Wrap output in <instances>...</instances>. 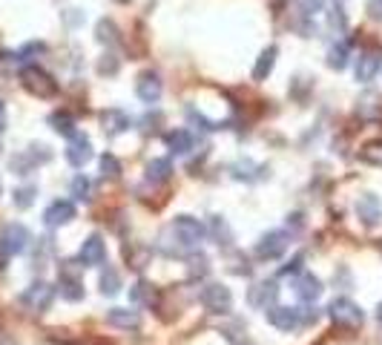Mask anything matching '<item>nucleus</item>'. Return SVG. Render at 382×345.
<instances>
[{
	"label": "nucleus",
	"mask_w": 382,
	"mask_h": 345,
	"mask_svg": "<svg viewBox=\"0 0 382 345\" xmlns=\"http://www.w3.org/2000/svg\"><path fill=\"white\" fill-rule=\"evenodd\" d=\"M164 242H173L167 247V253H187V250H196L204 239H207V228L201 219H196V216H187V213H179L173 222H169V228L164 230L161 236Z\"/></svg>",
	"instance_id": "nucleus-1"
},
{
	"label": "nucleus",
	"mask_w": 382,
	"mask_h": 345,
	"mask_svg": "<svg viewBox=\"0 0 382 345\" xmlns=\"http://www.w3.org/2000/svg\"><path fill=\"white\" fill-rule=\"evenodd\" d=\"M20 83H23V90L35 98H52L58 95V81L47 72V69H40L37 64H29L20 69Z\"/></svg>",
	"instance_id": "nucleus-2"
},
{
	"label": "nucleus",
	"mask_w": 382,
	"mask_h": 345,
	"mask_svg": "<svg viewBox=\"0 0 382 345\" xmlns=\"http://www.w3.org/2000/svg\"><path fill=\"white\" fill-rule=\"evenodd\" d=\"M198 302L210 314H230L233 311V293L222 282H207L198 293Z\"/></svg>",
	"instance_id": "nucleus-3"
},
{
	"label": "nucleus",
	"mask_w": 382,
	"mask_h": 345,
	"mask_svg": "<svg viewBox=\"0 0 382 345\" xmlns=\"http://www.w3.org/2000/svg\"><path fill=\"white\" fill-rule=\"evenodd\" d=\"M328 317H330L333 325H342V328H357L365 320L362 308L357 305L354 299H348V296H336L328 305Z\"/></svg>",
	"instance_id": "nucleus-4"
},
{
	"label": "nucleus",
	"mask_w": 382,
	"mask_h": 345,
	"mask_svg": "<svg viewBox=\"0 0 382 345\" xmlns=\"http://www.w3.org/2000/svg\"><path fill=\"white\" fill-rule=\"evenodd\" d=\"M52 299H55V288L49 285V282H32L23 293H20V302L29 308V311H35V314H44V311H49V305H52Z\"/></svg>",
	"instance_id": "nucleus-5"
},
{
	"label": "nucleus",
	"mask_w": 382,
	"mask_h": 345,
	"mask_svg": "<svg viewBox=\"0 0 382 345\" xmlns=\"http://www.w3.org/2000/svg\"><path fill=\"white\" fill-rule=\"evenodd\" d=\"M279 299V285L273 279H262V282H253L247 288V305L256 308V311H268L276 305Z\"/></svg>",
	"instance_id": "nucleus-6"
},
{
	"label": "nucleus",
	"mask_w": 382,
	"mask_h": 345,
	"mask_svg": "<svg viewBox=\"0 0 382 345\" xmlns=\"http://www.w3.org/2000/svg\"><path fill=\"white\" fill-rule=\"evenodd\" d=\"M29 242H32V233L20 222H12L0 230V250H4L6 256H20L29 247Z\"/></svg>",
	"instance_id": "nucleus-7"
},
{
	"label": "nucleus",
	"mask_w": 382,
	"mask_h": 345,
	"mask_svg": "<svg viewBox=\"0 0 382 345\" xmlns=\"http://www.w3.org/2000/svg\"><path fill=\"white\" fill-rule=\"evenodd\" d=\"M354 210H357V219H359L365 228H376V225L382 222V201H379L376 193H362V196H357Z\"/></svg>",
	"instance_id": "nucleus-8"
},
{
	"label": "nucleus",
	"mask_w": 382,
	"mask_h": 345,
	"mask_svg": "<svg viewBox=\"0 0 382 345\" xmlns=\"http://www.w3.org/2000/svg\"><path fill=\"white\" fill-rule=\"evenodd\" d=\"M78 262H80L83 268H98V265H104V262H107V242H104L98 233L87 236V239H83V245H80V250H78Z\"/></svg>",
	"instance_id": "nucleus-9"
},
{
	"label": "nucleus",
	"mask_w": 382,
	"mask_h": 345,
	"mask_svg": "<svg viewBox=\"0 0 382 345\" xmlns=\"http://www.w3.org/2000/svg\"><path fill=\"white\" fill-rule=\"evenodd\" d=\"M287 242H290V236L285 230H270L256 242V250L253 253H256V259H262V262H268V259H279L287 250Z\"/></svg>",
	"instance_id": "nucleus-10"
},
{
	"label": "nucleus",
	"mask_w": 382,
	"mask_h": 345,
	"mask_svg": "<svg viewBox=\"0 0 382 345\" xmlns=\"http://www.w3.org/2000/svg\"><path fill=\"white\" fill-rule=\"evenodd\" d=\"M379 69H382V49L371 47V49L359 52V58H357V64H354V78H357L359 83H371Z\"/></svg>",
	"instance_id": "nucleus-11"
},
{
	"label": "nucleus",
	"mask_w": 382,
	"mask_h": 345,
	"mask_svg": "<svg viewBox=\"0 0 382 345\" xmlns=\"http://www.w3.org/2000/svg\"><path fill=\"white\" fill-rule=\"evenodd\" d=\"M161 93H164V81H161V75H158L155 69H147V72L138 75V81H136V95H138L144 104H158Z\"/></svg>",
	"instance_id": "nucleus-12"
},
{
	"label": "nucleus",
	"mask_w": 382,
	"mask_h": 345,
	"mask_svg": "<svg viewBox=\"0 0 382 345\" xmlns=\"http://www.w3.org/2000/svg\"><path fill=\"white\" fill-rule=\"evenodd\" d=\"M268 322L276 328V331H296L302 325V317H299V308H287V305H273L268 308Z\"/></svg>",
	"instance_id": "nucleus-13"
},
{
	"label": "nucleus",
	"mask_w": 382,
	"mask_h": 345,
	"mask_svg": "<svg viewBox=\"0 0 382 345\" xmlns=\"http://www.w3.org/2000/svg\"><path fill=\"white\" fill-rule=\"evenodd\" d=\"M75 219V204L69 199H55L47 210H44V225L47 228H64Z\"/></svg>",
	"instance_id": "nucleus-14"
},
{
	"label": "nucleus",
	"mask_w": 382,
	"mask_h": 345,
	"mask_svg": "<svg viewBox=\"0 0 382 345\" xmlns=\"http://www.w3.org/2000/svg\"><path fill=\"white\" fill-rule=\"evenodd\" d=\"M130 127H133V118L126 115L124 110H118V107H109V110L101 112V129H104V136H109V139L126 133Z\"/></svg>",
	"instance_id": "nucleus-15"
},
{
	"label": "nucleus",
	"mask_w": 382,
	"mask_h": 345,
	"mask_svg": "<svg viewBox=\"0 0 382 345\" xmlns=\"http://www.w3.org/2000/svg\"><path fill=\"white\" fill-rule=\"evenodd\" d=\"M58 291H61V296H64L66 302H80V299H83V279H80L75 271H69V262H64V268H61Z\"/></svg>",
	"instance_id": "nucleus-16"
},
{
	"label": "nucleus",
	"mask_w": 382,
	"mask_h": 345,
	"mask_svg": "<svg viewBox=\"0 0 382 345\" xmlns=\"http://www.w3.org/2000/svg\"><path fill=\"white\" fill-rule=\"evenodd\" d=\"M66 161L72 164V167H87L90 161H92V141L87 139V136H75V139H69V147H66Z\"/></svg>",
	"instance_id": "nucleus-17"
},
{
	"label": "nucleus",
	"mask_w": 382,
	"mask_h": 345,
	"mask_svg": "<svg viewBox=\"0 0 382 345\" xmlns=\"http://www.w3.org/2000/svg\"><path fill=\"white\" fill-rule=\"evenodd\" d=\"M322 279L319 276H314V274H299L293 279V293L299 296L302 302H316L319 296H322Z\"/></svg>",
	"instance_id": "nucleus-18"
},
{
	"label": "nucleus",
	"mask_w": 382,
	"mask_h": 345,
	"mask_svg": "<svg viewBox=\"0 0 382 345\" xmlns=\"http://www.w3.org/2000/svg\"><path fill=\"white\" fill-rule=\"evenodd\" d=\"M164 144L173 156H187L196 147V139H193L190 129H169V133L164 136Z\"/></svg>",
	"instance_id": "nucleus-19"
},
{
	"label": "nucleus",
	"mask_w": 382,
	"mask_h": 345,
	"mask_svg": "<svg viewBox=\"0 0 382 345\" xmlns=\"http://www.w3.org/2000/svg\"><path fill=\"white\" fill-rule=\"evenodd\" d=\"M169 176H173V164H169V158H153V161H147L144 179L150 185H164V182H169Z\"/></svg>",
	"instance_id": "nucleus-20"
},
{
	"label": "nucleus",
	"mask_w": 382,
	"mask_h": 345,
	"mask_svg": "<svg viewBox=\"0 0 382 345\" xmlns=\"http://www.w3.org/2000/svg\"><path fill=\"white\" fill-rule=\"evenodd\" d=\"M107 322H109V325H115V328L130 331V328H138V325H141V314H138V311H133V308H109Z\"/></svg>",
	"instance_id": "nucleus-21"
},
{
	"label": "nucleus",
	"mask_w": 382,
	"mask_h": 345,
	"mask_svg": "<svg viewBox=\"0 0 382 345\" xmlns=\"http://www.w3.org/2000/svg\"><path fill=\"white\" fill-rule=\"evenodd\" d=\"M276 58H279V49L276 47H268L262 49V55L256 58V66H253V81H268L273 66H276Z\"/></svg>",
	"instance_id": "nucleus-22"
},
{
	"label": "nucleus",
	"mask_w": 382,
	"mask_h": 345,
	"mask_svg": "<svg viewBox=\"0 0 382 345\" xmlns=\"http://www.w3.org/2000/svg\"><path fill=\"white\" fill-rule=\"evenodd\" d=\"M348 61H351V49H348V43H333V47L328 49V55H325V64L330 66V69H336V72H342L345 66H348Z\"/></svg>",
	"instance_id": "nucleus-23"
},
{
	"label": "nucleus",
	"mask_w": 382,
	"mask_h": 345,
	"mask_svg": "<svg viewBox=\"0 0 382 345\" xmlns=\"http://www.w3.org/2000/svg\"><path fill=\"white\" fill-rule=\"evenodd\" d=\"M207 236H213L216 239V245L222 247H227L230 242H233V233H230V225L222 219V216H210V228H207Z\"/></svg>",
	"instance_id": "nucleus-24"
},
{
	"label": "nucleus",
	"mask_w": 382,
	"mask_h": 345,
	"mask_svg": "<svg viewBox=\"0 0 382 345\" xmlns=\"http://www.w3.org/2000/svg\"><path fill=\"white\" fill-rule=\"evenodd\" d=\"M95 37H98V43H107V47H115V43L121 40L115 21H112V18H101V21L95 23Z\"/></svg>",
	"instance_id": "nucleus-25"
},
{
	"label": "nucleus",
	"mask_w": 382,
	"mask_h": 345,
	"mask_svg": "<svg viewBox=\"0 0 382 345\" xmlns=\"http://www.w3.org/2000/svg\"><path fill=\"white\" fill-rule=\"evenodd\" d=\"M49 127L55 129L58 136H64V139H75V136H78L75 121H72V115H66V112H52V115H49Z\"/></svg>",
	"instance_id": "nucleus-26"
},
{
	"label": "nucleus",
	"mask_w": 382,
	"mask_h": 345,
	"mask_svg": "<svg viewBox=\"0 0 382 345\" xmlns=\"http://www.w3.org/2000/svg\"><path fill=\"white\" fill-rule=\"evenodd\" d=\"M98 285H101V293H104V296H115V293L121 291V276H118V271H115V268H104Z\"/></svg>",
	"instance_id": "nucleus-27"
},
{
	"label": "nucleus",
	"mask_w": 382,
	"mask_h": 345,
	"mask_svg": "<svg viewBox=\"0 0 382 345\" xmlns=\"http://www.w3.org/2000/svg\"><path fill=\"white\" fill-rule=\"evenodd\" d=\"M253 170H259V164H253L250 158H244V161H236V164L230 167L233 179H239V182H256V176H253Z\"/></svg>",
	"instance_id": "nucleus-28"
},
{
	"label": "nucleus",
	"mask_w": 382,
	"mask_h": 345,
	"mask_svg": "<svg viewBox=\"0 0 382 345\" xmlns=\"http://www.w3.org/2000/svg\"><path fill=\"white\" fill-rule=\"evenodd\" d=\"M359 156H362V161H368V164H374V167H382V139L368 141V144L359 150Z\"/></svg>",
	"instance_id": "nucleus-29"
},
{
	"label": "nucleus",
	"mask_w": 382,
	"mask_h": 345,
	"mask_svg": "<svg viewBox=\"0 0 382 345\" xmlns=\"http://www.w3.org/2000/svg\"><path fill=\"white\" fill-rule=\"evenodd\" d=\"M101 176L109 179V182H115V179L121 176V161H118L112 153H104V156H101Z\"/></svg>",
	"instance_id": "nucleus-30"
},
{
	"label": "nucleus",
	"mask_w": 382,
	"mask_h": 345,
	"mask_svg": "<svg viewBox=\"0 0 382 345\" xmlns=\"http://www.w3.org/2000/svg\"><path fill=\"white\" fill-rule=\"evenodd\" d=\"M187 115H190V121H193V124H201V129H207V133H219V129H225V127H227L225 121H210L207 115H201V112H196L193 107L187 110Z\"/></svg>",
	"instance_id": "nucleus-31"
},
{
	"label": "nucleus",
	"mask_w": 382,
	"mask_h": 345,
	"mask_svg": "<svg viewBox=\"0 0 382 345\" xmlns=\"http://www.w3.org/2000/svg\"><path fill=\"white\" fill-rule=\"evenodd\" d=\"M35 196H37V187H32V185H26V187H18V190H15V196H12V201H15V207H18V210H26V207H32V201H35Z\"/></svg>",
	"instance_id": "nucleus-32"
},
{
	"label": "nucleus",
	"mask_w": 382,
	"mask_h": 345,
	"mask_svg": "<svg viewBox=\"0 0 382 345\" xmlns=\"http://www.w3.org/2000/svg\"><path fill=\"white\" fill-rule=\"evenodd\" d=\"M69 190H72V196H75L78 201H90V179H87V176H80V172L72 179Z\"/></svg>",
	"instance_id": "nucleus-33"
},
{
	"label": "nucleus",
	"mask_w": 382,
	"mask_h": 345,
	"mask_svg": "<svg viewBox=\"0 0 382 345\" xmlns=\"http://www.w3.org/2000/svg\"><path fill=\"white\" fill-rule=\"evenodd\" d=\"M118 69H121V61H118V55H112V52H107V55H101V61H98V75H118Z\"/></svg>",
	"instance_id": "nucleus-34"
},
{
	"label": "nucleus",
	"mask_w": 382,
	"mask_h": 345,
	"mask_svg": "<svg viewBox=\"0 0 382 345\" xmlns=\"http://www.w3.org/2000/svg\"><path fill=\"white\" fill-rule=\"evenodd\" d=\"M328 26H330L333 32H345V29H348V18H345L342 6H333V9L328 12Z\"/></svg>",
	"instance_id": "nucleus-35"
},
{
	"label": "nucleus",
	"mask_w": 382,
	"mask_h": 345,
	"mask_svg": "<svg viewBox=\"0 0 382 345\" xmlns=\"http://www.w3.org/2000/svg\"><path fill=\"white\" fill-rule=\"evenodd\" d=\"M12 170L18 172V176H29V172H32V167H35V161H32V156L26 153V156H12Z\"/></svg>",
	"instance_id": "nucleus-36"
},
{
	"label": "nucleus",
	"mask_w": 382,
	"mask_h": 345,
	"mask_svg": "<svg viewBox=\"0 0 382 345\" xmlns=\"http://www.w3.org/2000/svg\"><path fill=\"white\" fill-rule=\"evenodd\" d=\"M296 6H299V12L302 15H316V12H322L325 9V0H296Z\"/></svg>",
	"instance_id": "nucleus-37"
},
{
	"label": "nucleus",
	"mask_w": 382,
	"mask_h": 345,
	"mask_svg": "<svg viewBox=\"0 0 382 345\" xmlns=\"http://www.w3.org/2000/svg\"><path fill=\"white\" fill-rule=\"evenodd\" d=\"M210 271V265H207V256H190V276H204Z\"/></svg>",
	"instance_id": "nucleus-38"
},
{
	"label": "nucleus",
	"mask_w": 382,
	"mask_h": 345,
	"mask_svg": "<svg viewBox=\"0 0 382 345\" xmlns=\"http://www.w3.org/2000/svg\"><path fill=\"white\" fill-rule=\"evenodd\" d=\"M29 156H32V161H35V164H44V161H49V158H52V153H49V147H47V144H32V147H29Z\"/></svg>",
	"instance_id": "nucleus-39"
},
{
	"label": "nucleus",
	"mask_w": 382,
	"mask_h": 345,
	"mask_svg": "<svg viewBox=\"0 0 382 345\" xmlns=\"http://www.w3.org/2000/svg\"><path fill=\"white\" fill-rule=\"evenodd\" d=\"M302 265H305V253H296L290 262L282 268V276H290V274H299L302 271Z\"/></svg>",
	"instance_id": "nucleus-40"
},
{
	"label": "nucleus",
	"mask_w": 382,
	"mask_h": 345,
	"mask_svg": "<svg viewBox=\"0 0 382 345\" xmlns=\"http://www.w3.org/2000/svg\"><path fill=\"white\" fill-rule=\"evenodd\" d=\"M365 12L374 18V21H382V0H368V6Z\"/></svg>",
	"instance_id": "nucleus-41"
},
{
	"label": "nucleus",
	"mask_w": 382,
	"mask_h": 345,
	"mask_svg": "<svg viewBox=\"0 0 382 345\" xmlns=\"http://www.w3.org/2000/svg\"><path fill=\"white\" fill-rule=\"evenodd\" d=\"M147 288H150L147 282H136V288L130 291V296H133V302H144V299H147Z\"/></svg>",
	"instance_id": "nucleus-42"
},
{
	"label": "nucleus",
	"mask_w": 382,
	"mask_h": 345,
	"mask_svg": "<svg viewBox=\"0 0 382 345\" xmlns=\"http://www.w3.org/2000/svg\"><path fill=\"white\" fill-rule=\"evenodd\" d=\"M376 322L382 325V302H379V305H376Z\"/></svg>",
	"instance_id": "nucleus-43"
},
{
	"label": "nucleus",
	"mask_w": 382,
	"mask_h": 345,
	"mask_svg": "<svg viewBox=\"0 0 382 345\" xmlns=\"http://www.w3.org/2000/svg\"><path fill=\"white\" fill-rule=\"evenodd\" d=\"M0 190H4V185H0Z\"/></svg>",
	"instance_id": "nucleus-44"
}]
</instances>
